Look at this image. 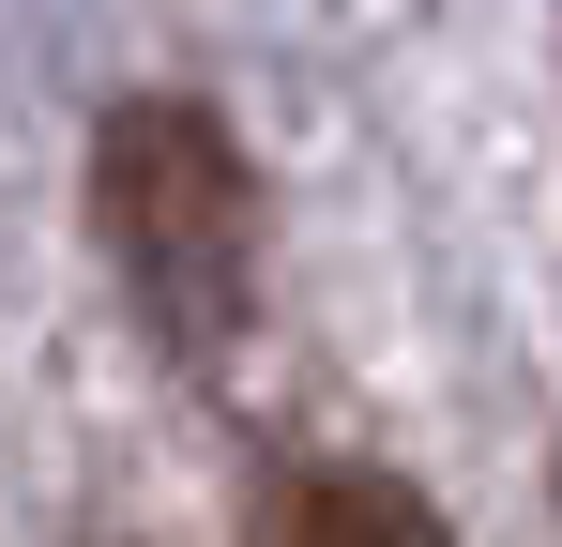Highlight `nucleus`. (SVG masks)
<instances>
[{"label": "nucleus", "mask_w": 562, "mask_h": 547, "mask_svg": "<svg viewBox=\"0 0 562 547\" xmlns=\"http://www.w3.org/2000/svg\"><path fill=\"white\" fill-rule=\"evenodd\" d=\"M92 228L106 274L137 289V320L183 365H213L259 304V153L228 137V107L198 91H122L92 137Z\"/></svg>", "instance_id": "nucleus-1"}, {"label": "nucleus", "mask_w": 562, "mask_h": 547, "mask_svg": "<svg viewBox=\"0 0 562 547\" xmlns=\"http://www.w3.org/2000/svg\"><path fill=\"white\" fill-rule=\"evenodd\" d=\"M274 547H441V517H426L395 471H350V456H335V471H304V487H289Z\"/></svg>", "instance_id": "nucleus-2"}]
</instances>
